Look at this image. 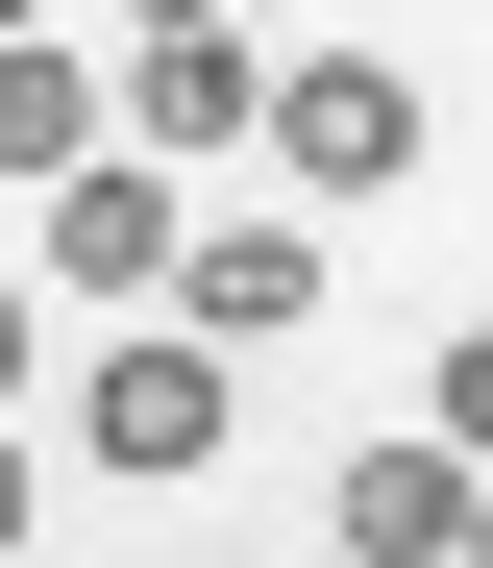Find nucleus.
Here are the masks:
<instances>
[{
	"label": "nucleus",
	"instance_id": "f257e3e1",
	"mask_svg": "<svg viewBox=\"0 0 493 568\" xmlns=\"http://www.w3.org/2000/svg\"><path fill=\"white\" fill-rule=\"evenodd\" d=\"M247 149H296V199H394V173H420V74L394 50H271V124Z\"/></svg>",
	"mask_w": 493,
	"mask_h": 568
},
{
	"label": "nucleus",
	"instance_id": "f03ea898",
	"mask_svg": "<svg viewBox=\"0 0 493 568\" xmlns=\"http://www.w3.org/2000/svg\"><path fill=\"white\" fill-rule=\"evenodd\" d=\"M173 149H74L50 173V297H99V322H124V297H173Z\"/></svg>",
	"mask_w": 493,
	"mask_h": 568
},
{
	"label": "nucleus",
	"instance_id": "7ed1b4c3",
	"mask_svg": "<svg viewBox=\"0 0 493 568\" xmlns=\"http://www.w3.org/2000/svg\"><path fill=\"white\" fill-rule=\"evenodd\" d=\"M74 445L124 469V495H173V469H223V346H197V322H148V346H99V396H74Z\"/></svg>",
	"mask_w": 493,
	"mask_h": 568
},
{
	"label": "nucleus",
	"instance_id": "20e7f679",
	"mask_svg": "<svg viewBox=\"0 0 493 568\" xmlns=\"http://www.w3.org/2000/svg\"><path fill=\"white\" fill-rule=\"evenodd\" d=\"M124 124H148V149H247V124H271V50H247V26H124Z\"/></svg>",
	"mask_w": 493,
	"mask_h": 568
},
{
	"label": "nucleus",
	"instance_id": "39448f33",
	"mask_svg": "<svg viewBox=\"0 0 493 568\" xmlns=\"http://www.w3.org/2000/svg\"><path fill=\"white\" fill-rule=\"evenodd\" d=\"M321 519H346V568H444V544H469V445H444V420H420V445H346Z\"/></svg>",
	"mask_w": 493,
	"mask_h": 568
},
{
	"label": "nucleus",
	"instance_id": "423d86ee",
	"mask_svg": "<svg viewBox=\"0 0 493 568\" xmlns=\"http://www.w3.org/2000/svg\"><path fill=\"white\" fill-rule=\"evenodd\" d=\"M74 149H124V74H74L50 26H0V173H25V199H50Z\"/></svg>",
	"mask_w": 493,
	"mask_h": 568
},
{
	"label": "nucleus",
	"instance_id": "0eeeda50",
	"mask_svg": "<svg viewBox=\"0 0 493 568\" xmlns=\"http://www.w3.org/2000/svg\"><path fill=\"white\" fill-rule=\"evenodd\" d=\"M173 322L197 346H223V322H321V247H296V223H197L173 247Z\"/></svg>",
	"mask_w": 493,
	"mask_h": 568
},
{
	"label": "nucleus",
	"instance_id": "6e6552de",
	"mask_svg": "<svg viewBox=\"0 0 493 568\" xmlns=\"http://www.w3.org/2000/svg\"><path fill=\"white\" fill-rule=\"evenodd\" d=\"M444 445H469V469H493V322H469V346H444Z\"/></svg>",
	"mask_w": 493,
	"mask_h": 568
},
{
	"label": "nucleus",
	"instance_id": "1a4fd4ad",
	"mask_svg": "<svg viewBox=\"0 0 493 568\" xmlns=\"http://www.w3.org/2000/svg\"><path fill=\"white\" fill-rule=\"evenodd\" d=\"M25 519H50V469H25V420H0V544H25Z\"/></svg>",
	"mask_w": 493,
	"mask_h": 568
},
{
	"label": "nucleus",
	"instance_id": "9d476101",
	"mask_svg": "<svg viewBox=\"0 0 493 568\" xmlns=\"http://www.w3.org/2000/svg\"><path fill=\"white\" fill-rule=\"evenodd\" d=\"M25 346H50V297H0V396H25Z\"/></svg>",
	"mask_w": 493,
	"mask_h": 568
},
{
	"label": "nucleus",
	"instance_id": "9b49d317",
	"mask_svg": "<svg viewBox=\"0 0 493 568\" xmlns=\"http://www.w3.org/2000/svg\"><path fill=\"white\" fill-rule=\"evenodd\" d=\"M124 26H223V0H124Z\"/></svg>",
	"mask_w": 493,
	"mask_h": 568
},
{
	"label": "nucleus",
	"instance_id": "f8f14e48",
	"mask_svg": "<svg viewBox=\"0 0 493 568\" xmlns=\"http://www.w3.org/2000/svg\"><path fill=\"white\" fill-rule=\"evenodd\" d=\"M469 568H493V469H469Z\"/></svg>",
	"mask_w": 493,
	"mask_h": 568
},
{
	"label": "nucleus",
	"instance_id": "ddd939ff",
	"mask_svg": "<svg viewBox=\"0 0 493 568\" xmlns=\"http://www.w3.org/2000/svg\"><path fill=\"white\" fill-rule=\"evenodd\" d=\"M0 26H50V0H0Z\"/></svg>",
	"mask_w": 493,
	"mask_h": 568
}]
</instances>
